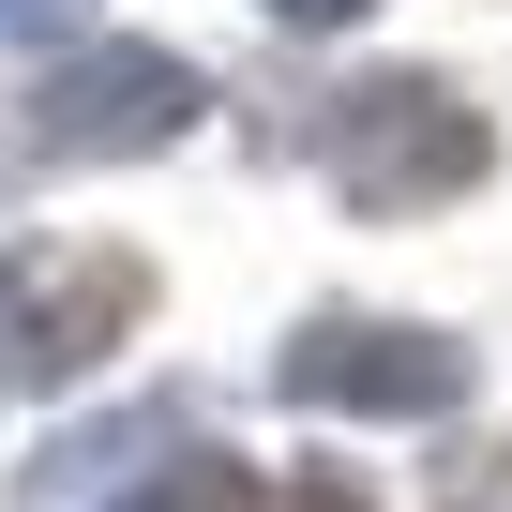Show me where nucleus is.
I'll return each instance as SVG.
<instances>
[{
	"instance_id": "obj_1",
	"label": "nucleus",
	"mask_w": 512,
	"mask_h": 512,
	"mask_svg": "<svg viewBox=\"0 0 512 512\" xmlns=\"http://www.w3.org/2000/svg\"><path fill=\"white\" fill-rule=\"evenodd\" d=\"M317 166L362 196V211H422V196H467L482 181V121L437 91V76H362L317 106Z\"/></svg>"
},
{
	"instance_id": "obj_6",
	"label": "nucleus",
	"mask_w": 512,
	"mask_h": 512,
	"mask_svg": "<svg viewBox=\"0 0 512 512\" xmlns=\"http://www.w3.org/2000/svg\"><path fill=\"white\" fill-rule=\"evenodd\" d=\"M0 31H76V0H0Z\"/></svg>"
},
{
	"instance_id": "obj_4",
	"label": "nucleus",
	"mask_w": 512,
	"mask_h": 512,
	"mask_svg": "<svg viewBox=\"0 0 512 512\" xmlns=\"http://www.w3.org/2000/svg\"><path fill=\"white\" fill-rule=\"evenodd\" d=\"M452 347L437 332H392V317H317L302 347H287V392L302 407H377V422H422V407H452Z\"/></svg>"
},
{
	"instance_id": "obj_7",
	"label": "nucleus",
	"mask_w": 512,
	"mask_h": 512,
	"mask_svg": "<svg viewBox=\"0 0 512 512\" xmlns=\"http://www.w3.org/2000/svg\"><path fill=\"white\" fill-rule=\"evenodd\" d=\"M272 16H287V31H347V16H362V0H272Z\"/></svg>"
},
{
	"instance_id": "obj_5",
	"label": "nucleus",
	"mask_w": 512,
	"mask_h": 512,
	"mask_svg": "<svg viewBox=\"0 0 512 512\" xmlns=\"http://www.w3.org/2000/svg\"><path fill=\"white\" fill-rule=\"evenodd\" d=\"M121 512H302V497H272V482H241V467H211V452H196V467H166V482H151V497H121ZM317 512H347V497H317Z\"/></svg>"
},
{
	"instance_id": "obj_3",
	"label": "nucleus",
	"mask_w": 512,
	"mask_h": 512,
	"mask_svg": "<svg viewBox=\"0 0 512 512\" xmlns=\"http://www.w3.org/2000/svg\"><path fill=\"white\" fill-rule=\"evenodd\" d=\"M136 302H151V272L121 241H31V256H0V362L16 377H91L121 332H136Z\"/></svg>"
},
{
	"instance_id": "obj_2",
	"label": "nucleus",
	"mask_w": 512,
	"mask_h": 512,
	"mask_svg": "<svg viewBox=\"0 0 512 512\" xmlns=\"http://www.w3.org/2000/svg\"><path fill=\"white\" fill-rule=\"evenodd\" d=\"M196 106H211L196 61H166V46H76V61L0 91V136H31V151H166Z\"/></svg>"
}]
</instances>
